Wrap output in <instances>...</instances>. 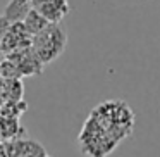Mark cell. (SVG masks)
<instances>
[{"label":"cell","instance_id":"cell-1","mask_svg":"<svg viewBox=\"0 0 160 157\" xmlns=\"http://www.w3.org/2000/svg\"><path fill=\"white\" fill-rule=\"evenodd\" d=\"M31 47L43 64L57 60L67 47V29L62 23H50L45 29L33 36Z\"/></svg>","mask_w":160,"mask_h":157},{"label":"cell","instance_id":"cell-2","mask_svg":"<svg viewBox=\"0 0 160 157\" xmlns=\"http://www.w3.org/2000/svg\"><path fill=\"white\" fill-rule=\"evenodd\" d=\"M5 57L18 67L21 78L40 76L43 73V67H45V64L42 62V59L38 57V54L35 52V49L31 45L24 47V49H19L16 52L5 54Z\"/></svg>","mask_w":160,"mask_h":157},{"label":"cell","instance_id":"cell-3","mask_svg":"<svg viewBox=\"0 0 160 157\" xmlns=\"http://www.w3.org/2000/svg\"><path fill=\"white\" fill-rule=\"evenodd\" d=\"M31 42H33V36L24 28L22 21H18V23H12V26L9 28V31L5 33V36L2 38L0 43H2V49H4L5 54H11L19 49L29 47Z\"/></svg>","mask_w":160,"mask_h":157},{"label":"cell","instance_id":"cell-4","mask_svg":"<svg viewBox=\"0 0 160 157\" xmlns=\"http://www.w3.org/2000/svg\"><path fill=\"white\" fill-rule=\"evenodd\" d=\"M31 7L42 12L50 23H62L71 11L67 0H33Z\"/></svg>","mask_w":160,"mask_h":157},{"label":"cell","instance_id":"cell-5","mask_svg":"<svg viewBox=\"0 0 160 157\" xmlns=\"http://www.w3.org/2000/svg\"><path fill=\"white\" fill-rule=\"evenodd\" d=\"M0 93L5 102H18L24 98L22 78H0Z\"/></svg>","mask_w":160,"mask_h":157},{"label":"cell","instance_id":"cell-6","mask_svg":"<svg viewBox=\"0 0 160 157\" xmlns=\"http://www.w3.org/2000/svg\"><path fill=\"white\" fill-rule=\"evenodd\" d=\"M22 24H24V28L29 31V35L35 36L36 33H40L42 29H45L47 26L50 24V21L42 14V12H38L36 9L31 7V9H29V12L26 14V18L22 19Z\"/></svg>","mask_w":160,"mask_h":157},{"label":"cell","instance_id":"cell-7","mask_svg":"<svg viewBox=\"0 0 160 157\" xmlns=\"http://www.w3.org/2000/svg\"><path fill=\"white\" fill-rule=\"evenodd\" d=\"M29 9H31V4L19 2V0H11L4 9V16H7L12 23H18V21H22L26 18Z\"/></svg>","mask_w":160,"mask_h":157},{"label":"cell","instance_id":"cell-8","mask_svg":"<svg viewBox=\"0 0 160 157\" xmlns=\"http://www.w3.org/2000/svg\"><path fill=\"white\" fill-rule=\"evenodd\" d=\"M24 131V128L21 126L19 119L12 118H2L0 119V136L5 140H14L16 136H19Z\"/></svg>","mask_w":160,"mask_h":157},{"label":"cell","instance_id":"cell-9","mask_svg":"<svg viewBox=\"0 0 160 157\" xmlns=\"http://www.w3.org/2000/svg\"><path fill=\"white\" fill-rule=\"evenodd\" d=\"M28 109V104L24 100H18V102H5L0 107V114L2 118H12V119H19Z\"/></svg>","mask_w":160,"mask_h":157},{"label":"cell","instance_id":"cell-10","mask_svg":"<svg viewBox=\"0 0 160 157\" xmlns=\"http://www.w3.org/2000/svg\"><path fill=\"white\" fill-rule=\"evenodd\" d=\"M12 26V21L7 18V16H0V42H2V38L5 36V33L9 31V28Z\"/></svg>","mask_w":160,"mask_h":157},{"label":"cell","instance_id":"cell-11","mask_svg":"<svg viewBox=\"0 0 160 157\" xmlns=\"http://www.w3.org/2000/svg\"><path fill=\"white\" fill-rule=\"evenodd\" d=\"M5 57V52H4V49H2V43H0V60Z\"/></svg>","mask_w":160,"mask_h":157},{"label":"cell","instance_id":"cell-12","mask_svg":"<svg viewBox=\"0 0 160 157\" xmlns=\"http://www.w3.org/2000/svg\"><path fill=\"white\" fill-rule=\"evenodd\" d=\"M4 104H5V100H4V97H2V93H0V107H2Z\"/></svg>","mask_w":160,"mask_h":157},{"label":"cell","instance_id":"cell-13","mask_svg":"<svg viewBox=\"0 0 160 157\" xmlns=\"http://www.w3.org/2000/svg\"><path fill=\"white\" fill-rule=\"evenodd\" d=\"M19 2H26V4H31L33 0H19Z\"/></svg>","mask_w":160,"mask_h":157},{"label":"cell","instance_id":"cell-14","mask_svg":"<svg viewBox=\"0 0 160 157\" xmlns=\"http://www.w3.org/2000/svg\"><path fill=\"white\" fill-rule=\"evenodd\" d=\"M2 62V60H0ZM0 78H2V64H0Z\"/></svg>","mask_w":160,"mask_h":157},{"label":"cell","instance_id":"cell-15","mask_svg":"<svg viewBox=\"0 0 160 157\" xmlns=\"http://www.w3.org/2000/svg\"><path fill=\"white\" fill-rule=\"evenodd\" d=\"M2 140H4V138H2V136H0V147H2Z\"/></svg>","mask_w":160,"mask_h":157},{"label":"cell","instance_id":"cell-16","mask_svg":"<svg viewBox=\"0 0 160 157\" xmlns=\"http://www.w3.org/2000/svg\"><path fill=\"white\" fill-rule=\"evenodd\" d=\"M0 119H2V114H0Z\"/></svg>","mask_w":160,"mask_h":157}]
</instances>
